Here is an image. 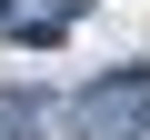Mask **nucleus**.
Returning a JSON list of instances; mask_svg holds the SVG:
<instances>
[{"instance_id": "nucleus-1", "label": "nucleus", "mask_w": 150, "mask_h": 140, "mask_svg": "<svg viewBox=\"0 0 150 140\" xmlns=\"http://www.w3.org/2000/svg\"><path fill=\"white\" fill-rule=\"evenodd\" d=\"M80 140H150V70H120V80H90L70 100Z\"/></svg>"}]
</instances>
